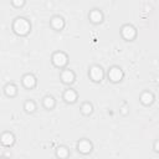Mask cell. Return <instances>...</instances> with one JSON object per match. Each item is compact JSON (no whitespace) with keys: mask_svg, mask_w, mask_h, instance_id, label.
I'll use <instances>...</instances> for the list:
<instances>
[{"mask_svg":"<svg viewBox=\"0 0 159 159\" xmlns=\"http://www.w3.org/2000/svg\"><path fill=\"white\" fill-rule=\"evenodd\" d=\"M12 27H14V31H15L17 35L24 36V35H27V34H29L31 26H30V24H29V21H27L26 19H24V17H19V19L15 20Z\"/></svg>","mask_w":159,"mask_h":159,"instance_id":"6da1fadb","label":"cell"},{"mask_svg":"<svg viewBox=\"0 0 159 159\" xmlns=\"http://www.w3.org/2000/svg\"><path fill=\"white\" fill-rule=\"evenodd\" d=\"M52 62L56 67H63L67 63V56L63 52H56L52 56Z\"/></svg>","mask_w":159,"mask_h":159,"instance_id":"7a4b0ae2","label":"cell"},{"mask_svg":"<svg viewBox=\"0 0 159 159\" xmlns=\"http://www.w3.org/2000/svg\"><path fill=\"white\" fill-rule=\"evenodd\" d=\"M108 77L112 82H119L123 78V72L119 67H112L108 72Z\"/></svg>","mask_w":159,"mask_h":159,"instance_id":"3957f363","label":"cell"},{"mask_svg":"<svg viewBox=\"0 0 159 159\" xmlns=\"http://www.w3.org/2000/svg\"><path fill=\"white\" fill-rule=\"evenodd\" d=\"M122 36L125 40H133L135 37V29L130 25H124L122 27Z\"/></svg>","mask_w":159,"mask_h":159,"instance_id":"277c9868","label":"cell"},{"mask_svg":"<svg viewBox=\"0 0 159 159\" xmlns=\"http://www.w3.org/2000/svg\"><path fill=\"white\" fill-rule=\"evenodd\" d=\"M89 76H91V78H92L94 82H99V81L103 78V71H102L101 67L93 66V67L91 68V71H89Z\"/></svg>","mask_w":159,"mask_h":159,"instance_id":"5b68a950","label":"cell"},{"mask_svg":"<svg viewBox=\"0 0 159 159\" xmlns=\"http://www.w3.org/2000/svg\"><path fill=\"white\" fill-rule=\"evenodd\" d=\"M0 142H1L2 145H5V147H10V145L14 144L15 138H14V135H12L11 133H4V134L0 137Z\"/></svg>","mask_w":159,"mask_h":159,"instance_id":"8992f818","label":"cell"},{"mask_svg":"<svg viewBox=\"0 0 159 159\" xmlns=\"http://www.w3.org/2000/svg\"><path fill=\"white\" fill-rule=\"evenodd\" d=\"M22 83L26 88H34L36 86V78L32 75H25L22 78Z\"/></svg>","mask_w":159,"mask_h":159,"instance_id":"52a82bcc","label":"cell"},{"mask_svg":"<svg viewBox=\"0 0 159 159\" xmlns=\"http://www.w3.org/2000/svg\"><path fill=\"white\" fill-rule=\"evenodd\" d=\"M78 150L81 152V153H83V154H87V153H89L91 152V149H92V144L88 142V140H86V139H83V140H81L80 143H78Z\"/></svg>","mask_w":159,"mask_h":159,"instance_id":"ba28073f","label":"cell"},{"mask_svg":"<svg viewBox=\"0 0 159 159\" xmlns=\"http://www.w3.org/2000/svg\"><path fill=\"white\" fill-rule=\"evenodd\" d=\"M61 78H62V81L65 83H72L75 81V73L72 71H70V70H66V71L62 72Z\"/></svg>","mask_w":159,"mask_h":159,"instance_id":"9c48e42d","label":"cell"},{"mask_svg":"<svg viewBox=\"0 0 159 159\" xmlns=\"http://www.w3.org/2000/svg\"><path fill=\"white\" fill-rule=\"evenodd\" d=\"M51 25H52V27L56 29V30H62L63 26H65V21H63L62 17L56 16V17H53V19L51 20Z\"/></svg>","mask_w":159,"mask_h":159,"instance_id":"30bf717a","label":"cell"},{"mask_svg":"<svg viewBox=\"0 0 159 159\" xmlns=\"http://www.w3.org/2000/svg\"><path fill=\"white\" fill-rule=\"evenodd\" d=\"M89 19H91V21H92V22L98 24V22H101V21H102L103 15H102V12H101V11H98V10H93V11H91V14H89Z\"/></svg>","mask_w":159,"mask_h":159,"instance_id":"8fae6325","label":"cell"},{"mask_svg":"<svg viewBox=\"0 0 159 159\" xmlns=\"http://www.w3.org/2000/svg\"><path fill=\"white\" fill-rule=\"evenodd\" d=\"M63 97H65V99H66L67 102H70V103H73V102L77 99V93H76L73 89H67V91L65 92Z\"/></svg>","mask_w":159,"mask_h":159,"instance_id":"7c38bea8","label":"cell"},{"mask_svg":"<svg viewBox=\"0 0 159 159\" xmlns=\"http://www.w3.org/2000/svg\"><path fill=\"white\" fill-rule=\"evenodd\" d=\"M153 99H154V97H153V94L149 93V92H144V93L140 96V101H142L143 104H150V103L153 102Z\"/></svg>","mask_w":159,"mask_h":159,"instance_id":"4fadbf2b","label":"cell"},{"mask_svg":"<svg viewBox=\"0 0 159 159\" xmlns=\"http://www.w3.org/2000/svg\"><path fill=\"white\" fill-rule=\"evenodd\" d=\"M16 92H17V89H16V87L14 86V84H6V87H5V93H6V96H9V97H14L15 94H16Z\"/></svg>","mask_w":159,"mask_h":159,"instance_id":"5bb4252c","label":"cell"},{"mask_svg":"<svg viewBox=\"0 0 159 159\" xmlns=\"http://www.w3.org/2000/svg\"><path fill=\"white\" fill-rule=\"evenodd\" d=\"M43 106H45L47 109H52V108L55 107V99H53L51 96L45 97V99H43Z\"/></svg>","mask_w":159,"mask_h":159,"instance_id":"9a60e30c","label":"cell"},{"mask_svg":"<svg viewBox=\"0 0 159 159\" xmlns=\"http://www.w3.org/2000/svg\"><path fill=\"white\" fill-rule=\"evenodd\" d=\"M56 155L60 157V158H66V157L68 155V150H67V148H65V147H60V148L57 149V152H56Z\"/></svg>","mask_w":159,"mask_h":159,"instance_id":"2e32d148","label":"cell"},{"mask_svg":"<svg viewBox=\"0 0 159 159\" xmlns=\"http://www.w3.org/2000/svg\"><path fill=\"white\" fill-rule=\"evenodd\" d=\"M25 109H26L27 112L32 113V112L36 109V106H35V103H34L32 101H27V102L25 103Z\"/></svg>","mask_w":159,"mask_h":159,"instance_id":"e0dca14e","label":"cell"},{"mask_svg":"<svg viewBox=\"0 0 159 159\" xmlns=\"http://www.w3.org/2000/svg\"><path fill=\"white\" fill-rule=\"evenodd\" d=\"M81 111H82L83 114H89V113L92 112V106H91L89 103H84V104L82 106Z\"/></svg>","mask_w":159,"mask_h":159,"instance_id":"ac0fdd59","label":"cell"},{"mask_svg":"<svg viewBox=\"0 0 159 159\" xmlns=\"http://www.w3.org/2000/svg\"><path fill=\"white\" fill-rule=\"evenodd\" d=\"M11 1H12V5L16 6V7H20L25 4V0H11Z\"/></svg>","mask_w":159,"mask_h":159,"instance_id":"d6986e66","label":"cell"},{"mask_svg":"<svg viewBox=\"0 0 159 159\" xmlns=\"http://www.w3.org/2000/svg\"><path fill=\"white\" fill-rule=\"evenodd\" d=\"M154 150H155V152L159 150V149H158V142H155V144H154Z\"/></svg>","mask_w":159,"mask_h":159,"instance_id":"ffe728a7","label":"cell"}]
</instances>
